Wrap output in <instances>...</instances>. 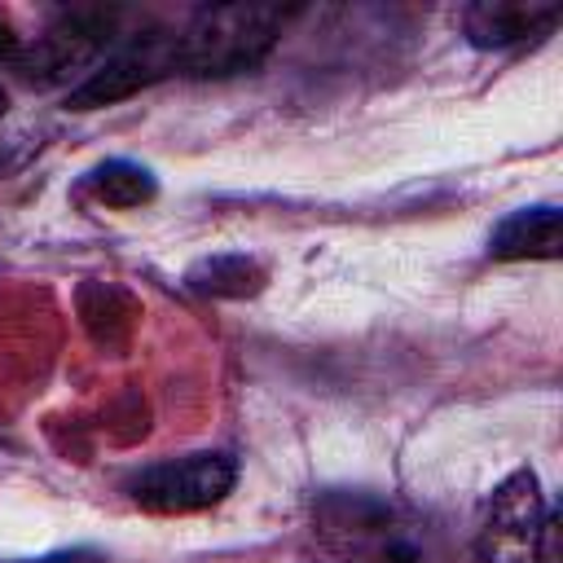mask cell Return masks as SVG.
Returning <instances> with one entry per match:
<instances>
[{"mask_svg":"<svg viewBox=\"0 0 563 563\" xmlns=\"http://www.w3.org/2000/svg\"><path fill=\"white\" fill-rule=\"evenodd\" d=\"M312 528L330 563H440L435 532L378 493H325Z\"/></svg>","mask_w":563,"mask_h":563,"instance_id":"cell-1","label":"cell"},{"mask_svg":"<svg viewBox=\"0 0 563 563\" xmlns=\"http://www.w3.org/2000/svg\"><path fill=\"white\" fill-rule=\"evenodd\" d=\"M286 26V9L273 4H207L198 9L176 40V75L189 79H229L255 70Z\"/></svg>","mask_w":563,"mask_h":563,"instance_id":"cell-2","label":"cell"},{"mask_svg":"<svg viewBox=\"0 0 563 563\" xmlns=\"http://www.w3.org/2000/svg\"><path fill=\"white\" fill-rule=\"evenodd\" d=\"M114 44H119V13L114 9H66L31 44H22L13 66L22 79L48 88V84H66L70 75L84 79Z\"/></svg>","mask_w":563,"mask_h":563,"instance_id":"cell-3","label":"cell"},{"mask_svg":"<svg viewBox=\"0 0 563 563\" xmlns=\"http://www.w3.org/2000/svg\"><path fill=\"white\" fill-rule=\"evenodd\" d=\"M545 537H550V515H545L541 479L532 471H515L493 488L484 506L475 554L479 563H545Z\"/></svg>","mask_w":563,"mask_h":563,"instance_id":"cell-4","label":"cell"},{"mask_svg":"<svg viewBox=\"0 0 563 563\" xmlns=\"http://www.w3.org/2000/svg\"><path fill=\"white\" fill-rule=\"evenodd\" d=\"M176 75V40L172 31H136V35H119V44L66 92L70 110H101L114 106L158 79Z\"/></svg>","mask_w":563,"mask_h":563,"instance_id":"cell-5","label":"cell"},{"mask_svg":"<svg viewBox=\"0 0 563 563\" xmlns=\"http://www.w3.org/2000/svg\"><path fill=\"white\" fill-rule=\"evenodd\" d=\"M233 484H238V462L229 453H185L136 471L128 493L150 515H194L224 501Z\"/></svg>","mask_w":563,"mask_h":563,"instance_id":"cell-6","label":"cell"},{"mask_svg":"<svg viewBox=\"0 0 563 563\" xmlns=\"http://www.w3.org/2000/svg\"><path fill=\"white\" fill-rule=\"evenodd\" d=\"M559 22L554 4H519V0H484L462 13V31L475 48H515L545 35Z\"/></svg>","mask_w":563,"mask_h":563,"instance_id":"cell-7","label":"cell"},{"mask_svg":"<svg viewBox=\"0 0 563 563\" xmlns=\"http://www.w3.org/2000/svg\"><path fill=\"white\" fill-rule=\"evenodd\" d=\"M488 255L493 260H554L559 255V207L537 202V207L510 211L488 233Z\"/></svg>","mask_w":563,"mask_h":563,"instance_id":"cell-8","label":"cell"},{"mask_svg":"<svg viewBox=\"0 0 563 563\" xmlns=\"http://www.w3.org/2000/svg\"><path fill=\"white\" fill-rule=\"evenodd\" d=\"M97 207H114V211H132V207H145L154 202L158 194V180L150 167L132 163V158H106L97 163L92 172H84V185H79Z\"/></svg>","mask_w":563,"mask_h":563,"instance_id":"cell-9","label":"cell"},{"mask_svg":"<svg viewBox=\"0 0 563 563\" xmlns=\"http://www.w3.org/2000/svg\"><path fill=\"white\" fill-rule=\"evenodd\" d=\"M189 286L216 299H242L264 286V264L251 255H211L189 268Z\"/></svg>","mask_w":563,"mask_h":563,"instance_id":"cell-10","label":"cell"},{"mask_svg":"<svg viewBox=\"0 0 563 563\" xmlns=\"http://www.w3.org/2000/svg\"><path fill=\"white\" fill-rule=\"evenodd\" d=\"M13 563H106V554H101V550H84V545H75V550H53V554H40V559H13Z\"/></svg>","mask_w":563,"mask_h":563,"instance_id":"cell-11","label":"cell"},{"mask_svg":"<svg viewBox=\"0 0 563 563\" xmlns=\"http://www.w3.org/2000/svg\"><path fill=\"white\" fill-rule=\"evenodd\" d=\"M18 53H22V35H18L13 22L0 13V62H18Z\"/></svg>","mask_w":563,"mask_h":563,"instance_id":"cell-12","label":"cell"},{"mask_svg":"<svg viewBox=\"0 0 563 563\" xmlns=\"http://www.w3.org/2000/svg\"><path fill=\"white\" fill-rule=\"evenodd\" d=\"M4 106H9V97H4V88H0V119H4Z\"/></svg>","mask_w":563,"mask_h":563,"instance_id":"cell-13","label":"cell"},{"mask_svg":"<svg viewBox=\"0 0 563 563\" xmlns=\"http://www.w3.org/2000/svg\"><path fill=\"white\" fill-rule=\"evenodd\" d=\"M317 563H330V559H317Z\"/></svg>","mask_w":563,"mask_h":563,"instance_id":"cell-14","label":"cell"}]
</instances>
